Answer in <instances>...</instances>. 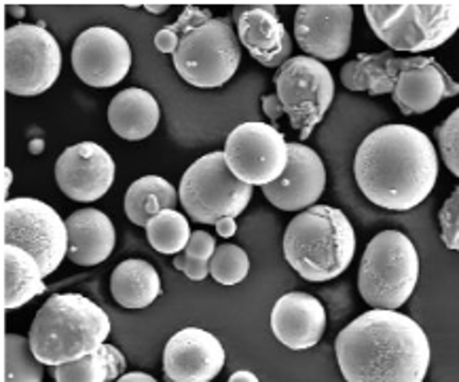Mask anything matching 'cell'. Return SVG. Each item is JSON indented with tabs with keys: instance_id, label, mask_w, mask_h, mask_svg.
<instances>
[{
	"instance_id": "34",
	"label": "cell",
	"mask_w": 459,
	"mask_h": 382,
	"mask_svg": "<svg viewBox=\"0 0 459 382\" xmlns=\"http://www.w3.org/2000/svg\"><path fill=\"white\" fill-rule=\"evenodd\" d=\"M438 220L446 250H459V188H455L451 192V197L445 201L443 209L438 214Z\"/></svg>"
},
{
	"instance_id": "19",
	"label": "cell",
	"mask_w": 459,
	"mask_h": 382,
	"mask_svg": "<svg viewBox=\"0 0 459 382\" xmlns=\"http://www.w3.org/2000/svg\"><path fill=\"white\" fill-rule=\"evenodd\" d=\"M326 309L307 292L284 293L272 310V330L286 349L305 351L320 343L326 330Z\"/></svg>"
},
{
	"instance_id": "32",
	"label": "cell",
	"mask_w": 459,
	"mask_h": 382,
	"mask_svg": "<svg viewBox=\"0 0 459 382\" xmlns=\"http://www.w3.org/2000/svg\"><path fill=\"white\" fill-rule=\"evenodd\" d=\"M434 135H437L438 150L443 155L445 166L449 167L453 175H459V110H453L443 125L437 127Z\"/></svg>"
},
{
	"instance_id": "8",
	"label": "cell",
	"mask_w": 459,
	"mask_h": 382,
	"mask_svg": "<svg viewBox=\"0 0 459 382\" xmlns=\"http://www.w3.org/2000/svg\"><path fill=\"white\" fill-rule=\"evenodd\" d=\"M4 91L34 98L49 91L62 74V49L45 21L15 23L3 37Z\"/></svg>"
},
{
	"instance_id": "4",
	"label": "cell",
	"mask_w": 459,
	"mask_h": 382,
	"mask_svg": "<svg viewBox=\"0 0 459 382\" xmlns=\"http://www.w3.org/2000/svg\"><path fill=\"white\" fill-rule=\"evenodd\" d=\"M108 315L81 293H56L39 309L30 327L34 355L45 366H60L98 351L110 336Z\"/></svg>"
},
{
	"instance_id": "14",
	"label": "cell",
	"mask_w": 459,
	"mask_h": 382,
	"mask_svg": "<svg viewBox=\"0 0 459 382\" xmlns=\"http://www.w3.org/2000/svg\"><path fill=\"white\" fill-rule=\"evenodd\" d=\"M351 4H301L294 13V38L317 62L341 60L351 45Z\"/></svg>"
},
{
	"instance_id": "21",
	"label": "cell",
	"mask_w": 459,
	"mask_h": 382,
	"mask_svg": "<svg viewBox=\"0 0 459 382\" xmlns=\"http://www.w3.org/2000/svg\"><path fill=\"white\" fill-rule=\"evenodd\" d=\"M68 260L79 267H96L115 251L117 233L104 211L87 208L66 217Z\"/></svg>"
},
{
	"instance_id": "5",
	"label": "cell",
	"mask_w": 459,
	"mask_h": 382,
	"mask_svg": "<svg viewBox=\"0 0 459 382\" xmlns=\"http://www.w3.org/2000/svg\"><path fill=\"white\" fill-rule=\"evenodd\" d=\"M420 281V254L400 231L375 234L364 250L358 290L368 307L398 310L413 296Z\"/></svg>"
},
{
	"instance_id": "17",
	"label": "cell",
	"mask_w": 459,
	"mask_h": 382,
	"mask_svg": "<svg viewBox=\"0 0 459 382\" xmlns=\"http://www.w3.org/2000/svg\"><path fill=\"white\" fill-rule=\"evenodd\" d=\"M225 349L214 334L185 327L168 340L163 374L169 382H210L225 368Z\"/></svg>"
},
{
	"instance_id": "6",
	"label": "cell",
	"mask_w": 459,
	"mask_h": 382,
	"mask_svg": "<svg viewBox=\"0 0 459 382\" xmlns=\"http://www.w3.org/2000/svg\"><path fill=\"white\" fill-rule=\"evenodd\" d=\"M364 15L390 51L415 55L445 45L459 28L457 3H368Z\"/></svg>"
},
{
	"instance_id": "35",
	"label": "cell",
	"mask_w": 459,
	"mask_h": 382,
	"mask_svg": "<svg viewBox=\"0 0 459 382\" xmlns=\"http://www.w3.org/2000/svg\"><path fill=\"white\" fill-rule=\"evenodd\" d=\"M263 113L272 119V123H278L280 116L284 115V108H281V102L278 96H263Z\"/></svg>"
},
{
	"instance_id": "13",
	"label": "cell",
	"mask_w": 459,
	"mask_h": 382,
	"mask_svg": "<svg viewBox=\"0 0 459 382\" xmlns=\"http://www.w3.org/2000/svg\"><path fill=\"white\" fill-rule=\"evenodd\" d=\"M70 57L74 74L96 89L119 85L132 68L129 40L108 26H93L81 32Z\"/></svg>"
},
{
	"instance_id": "22",
	"label": "cell",
	"mask_w": 459,
	"mask_h": 382,
	"mask_svg": "<svg viewBox=\"0 0 459 382\" xmlns=\"http://www.w3.org/2000/svg\"><path fill=\"white\" fill-rule=\"evenodd\" d=\"M426 62V57H398L394 51L358 53L356 60L341 68V83L350 91H367L368 96H385L394 91L396 76L411 66Z\"/></svg>"
},
{
	"instance_id": "7",
	"label": "cell",
	"mask_w": 459,
	"mask_h": 382,
	"mask_svg": "<svg viewBox=\"0 0 459 382\" xmlns=\"http://www.w3.org/2000/svg\"><path fill=\"white\" fill-rule=\"evenodd\" d=\"M172 60L180 79L199 89H216L229 83L241 62V45L231 17H212L186 28Z\"/></svg>"
},
{
	"instance_id": "18",
	"label": "cell",
	"mask_w": 459,
	"mask_h": 382,
	"mask_svg": "<svg viewBox=\"0 0 459 382\" xmlns=\"http://www.w3.org/2000/svg\"><path fill=\"white\" fill-rule=\"evenodd\" d=\"M233 23L239 45L264 68H280L292 57V38L273 4H239Z\"/></svg>"
},
{
	"instance_id": "29",
	"label": "cell",
	"mask_w": 459,
	"mask_h": 382,
	"mask_svg": "<svg viewBox=\"0 0 459 382\" xmlns=\"http://www.w3.org/2000/svg\"><path fill=\"white\" fill-rule=\"evenodd\" d=\"M4 357H3V380L4 382H40L43 366L34 355L30 338L20 334H4Z\"/></svg>"
},
{
	"instance_id": "27",
	"label": "cell",
	"mask_w": 459,
	"mask_h": 382,
	"mask_svg": "<svg viewBox=\"0 0 459 382\" xmlns=\"http://www.w3.org/2000/svg\"><path fill=\"white\" fill-rule=\"evenodd\" d=\"M126 355L117 346L102 344L81 360L51 366V376L57 382H106L126 374Z\"/></svg>"
},
{
	"instance_id": "39",
	"label": "cell",
	"mask_w": 459,
	"mask_h": 382,
	"mask_svg": "<svg viewBox=\"0 0 459 382\" xmlns=\"http://www.w3.org/2000/svg\"><path fill=\"white\" fill-rule=\"evenodd\" d=\"M144 9L149 11V13H155V15H161L166 13V11L169 9V4H159V3H146Z\"/></svg>"
},
{
	"instance_id": "33",
	"label": "cell",
	"mask_w": 459,
	"mask_h": 382,
	"mask_svg": "<svg viewBox=\"0 0 459 382\" xmlns=\"http://www.w3.org/2000/svg\"><path fill=\"white\" fill-rule=\"evenodd\" d=\"M320 293V300L326 309V315H331L333 321H341L354 310V298H351V290L347 284H337L333 287H324Z\"/></svg>"
},
{
	"instance_id": "25",
	"label": "cell",
	"mask_w": 459,
	"mask_h": 382,
	"mask_svg": "<svg viewBox=\"0 0 459 382\" xmlns=\"http://www.w3.org/2000/svg\"><path fill=\"white\" fill-rule=\"evenodd\" d=\"M110 292H113L117 304L123 309H146L161 293V277L151 262L129 258L113 270Z\"/></svg>"
},
{
	"instance_id": "15",
	"label": "cell",
	"mask_w": 459,
	"mask_h": 382,
	"mask_svg": "<svg viewBox=\"0 0 459 382\" xmlns=\"http://www.w3.org/2000/svg\"><path fill=\"white\" fill-rule=\"evenodd\" d=\"M115 161L96 142H79L57 157L56 182L68 199L93 203L110 191L115 182Z\"/></svg>"
},
{
	"instance_id": "1",
	"label": "cell",
	"mask_w": 459,
	"mask_h": 382,
	"mask_svg": "<svg viewBox=\"0 0 459 382\" xmlns=\"http://www.w3.org/2000/svg\"><path fill=\"white\" fill-rule=\"evenodd\" d=\"M438 152L413 125H384L362 140L354 175L362 195L387 211L421 205L438 180Z\"/></svg>"
},
{
	"instance_id": "37",
	"label": "cell",
	"mask_w": 459,
	"mask_h": 382,
	"mask_svg": "<svg viewBox=\"0 0 459 382\" xmlns=\"http://www.w3.org/2000/svg\"><path fill=\"white\" fill-rule=\"evenodd\" d=\"M119 382H155L151 374H143V372H127V374H121Z\"/></svg>"
},
{
	"instance_id": "11",
	"label": "cell",
	"mask_w": 459,
	"mask_h": 382,
	"mask_svg": "<svg viewBox=\"0 0 459 382\" xmlns=\"http://www.w3.org/2000/svg\"><path fill=\"white\" fill-rule=\"evenodd\" d=\"M273 83L284 115L290 116L292 127L305 142L333 106V72L314 57H290L278 68Z\"/></svg>"
},
{
	"instance_id": "26",
	"label": "cell",
	"mask_w": 459,
	"mask_h": 382,
	"mask_svg": "<svg viewBox=\"0 0 459 382\" xmlns=\"http://www.w3.org/2000/svg\"><path fill=\"white\" fill-rule=\"evenodd\" d=\"M178 191L161 175H144L134 182L126 192V214L129 222L146 228L152 216L163 209H176Z\"/></svg>"
},
{
	"instance_id": "3",
	"label": "cell",
	"mask_w": 459,
	"mask_h": 382,
	"mask_svg": "<svg viewBox=\"0 0 459 382\" xmlns=\"http://www.w3.org/2000/svg\"><path fill=\"white\" fill-rule=\"evenodd\" d=\"M284 256L299 277L311 284L341 277L356 256L350 217L320 203L299 211L284 233Z\"/></svg>"
},
{
	"instance_id": "9",
	"label": "cell",
	"mask_w": 459,
	"mask_h": 382,
	"mask_svg": "<svg viewBox=\"0 0 459 382\" xmlns=\"http://www.w3.org/2000/svg\"><path fill=\"white\" fill-rule=\"evenodd\" d=\"M255 186L235 178L225 152L214 150L197 158L180 180L178 199L191 220L216 225L221 217H238L248 209Z\"/></svg>"
},
{
	"instance_id": "24",
	"label": "cell",
	"mask_w": 459,
	"mask_h": 382,
	"mask_svg": "<svg viewBox=\"0 0 459 382\" xmlns=\"http://www.w3.org/2000/svg\"><path fill=\"white\" fill-rule=\"evenodd\" d=\"M45 270L30 251L3 243V309L15 310L45 292Z\"/></svg>"
},
{
	"instance_id": "36",
	"label": "cell",
	"mask_w": 459,
	"mask_h": 382,
	"mask_svg": "<svg viewBox=\"0 0 459 382\" xmlns=\"http://www.w3.org/2000/svg\"><path fill=\"white\" fill-rule=\"evenodd\" d=\"M214 226H216V233H219V237H222V239H231L233 234L238 233L235 217H221Z\"/></svg>"
},
{
	"instance_id": "42",
	"label": "cell",
	"mask_w": 459,
	"mask_h": 382,
	"mask_svg": "<svg viewBox=\"0 0 459 382\" xmlns=\"http://www.w3.org/2000/svg\"><path fill=\"white\" fill-rule=\"evenodd\" d=\"M23 13H26V9H22V7H11V15H15V17H22Z\"/></svg>"
},
{
	"instance_id": "20",
	"label": "cell",
	"mask_w": 459,
	"mask_h": 382,
	"mask_svg": "<svg viewBox=\"0 0 459 382\" xmlns=\"http://www.w3.org/2000/svg\"><path fill=\"white\" fill-rule=\"evenodd\" d=\"M459 85L446 74L437 60L426 57V62L403 70L396 76L392 99L404 116L426 115L446 98H455Z\"/></svg>"
},
{
	"instance_id": "2",
	"label": "cell",
	"mask_w": 459,
	"mask_h": 382,
	"mask_svg": "<svg viewBox=\"0 0 459 382\" xmlns=\"http://www.w3.org/2000/svg\"><path fill=\"white\" fill-rule=\"evenodd\" d=\"M347 382H421L429 368V343L409 315L373 309L356 317L334 340Z\"/></svg>"
},
{
	"instance_id": "31",
	"label": "cell",
	"mask_w": 459,
	"mask_h": 382,
	"mask_svg": "<svg viewBox=\"0 0 459 382\" xmlns=\"http://www.w3.org/2000/svg\"><path fill=\"white\" fill-rule=\"evenodd\" d=\"M250 258L239 245L222 243L216 245L210 260V277L221 285H238L248 277Z\"/></svg>"
},
{
	"instance_id": "40",
	"label": "cell",
	"mask_w": 459,
	"mask_h": 382,
	"mask_svg": "<svg viewBox=\"0 0 459 382\" xmlns=\"http://www.w3.org/2000/svg\"><path fill=\"white\" fill-rule=\"evenodd\" d=\"M11 182H13V172H11L9 167H4L3 169V195H7V192H9Z\"/></svg>"
},
{
	"instance_id": "10",
	"label": "cell",
	"mask_w": 459,
	"mask_h": 382,
	"mask_svg": "<svg viewBox=\"0 0 459 382\" xmlns=\"http://www.w3.org/2000/svg\"><path fill=\"white\" fill-rule=\"evenodd\" d=\"M3 243L30 251L51 275L68 256L66 220L39 199H11L3 203Z\"/></svg>"
},
{
	"instance_id": "23",
	"label": "cell",
	"mask_w": 459,
	"mask_h": 382,
	"mask_svg": "<svg viewBox=\"0 0 459 382\" xmlns=\"http://www.w3.org/2000/svg\"><path fill=\"white\" fill-rule=\"evenodd\" d=\"M161 110L155 96L140 87L119 91L108 104V125L127 142H140L155 133Z\"/></svg>"
},
{
	"instance_id": "16",
	"label": "cell",
	"mask_w": 459,
	"mask_h": 382,
	"mask_svg": "<svg viewBox=\"0 0 459 382\" xmlns=\"http://www.w3.org/2000/svg\"><path fill=\"white\" fill-rule=\"evenodd\" d=\"M326 186V167L320 155L301 142H288V166L272 184H264L263 195L281 211H303L320 201Z\"/></svg>"
},
{
	"instance_id": "38",
	"label": "cell",
	"mask_w": 459,
	"mask_h": 382,
	"mask_svg": "<svg viewBox=\"0 0 459 382\" xmlns=\"http://www.w3.org/2000/svg\"><path fill=\"white\" fill-rule=\"evenodd\" d=\"M244 380H248V382H256V380H258V376H256V374H252V372H248V369H244V372H235V374L229 376V382H244Z\"/></svg>"
},
{
	"instance_id": "12",
	"label": "cell",
	"mask_w": 459,
	"mask_h": 382,
	"mask_svg": "<svg viewBox=\"0 0 459 382\" xmlns=\"http://www.w3.org/2000/svg\"><path fill=\"white\" fill-rule=\"evenodd\" d=\"M222 152L235 178L250 186L272 184L288 166L284 133L267 123H241L229 133Z\"/></svg>"
},
{
	"instance_id": "30",
	"label": "cell",
	"mask_w": 459,
	"mask_h": 382,
	"mask_svg": "<svg viewBox=\"0 0 459 382\" xmlns=\"http://www.w3.org/2000/svg\"><path fill=\"white\" fill-rule=\"evenodd\" d=\"M216 251V241L208 231H193L186 248L176 254L174 268L185 273L191 281L210 277V260Z\"/></svg>"
},
{
	"instance_id": "41",
	"label": "cell",
	"mask_w": 459,
	"mask_h": 382,
	"mask_svg": "<svg viewBox=\"0 0 459 382\" xmlns=\"http://www.w3.org/2000/svg\"><path fill=\"white\" fill-rule=\"evenodd\" d=\"M43 149H45L43 140H32V144H30V152H32V155H39V152L43 150Z\"/></svg>"
},
{
	"instance_id": "28",
	"label": "cell",
	"mask_w": 459,
	"mask_h": 382,
	"mask_svg": "<svg viewBox=\"0 0 459 382\" xmlns=\"http://www.w3.org/2000/svg\"><path fill=\"white\" fill-rule=\"evenodd\" d=\"M146 237H149L151 248L159 254L176 256L186 248L191 239V226H188L186 216H182L178 209H163L157 216H152L146 225Z\"/></svg>"
}]
</instances>
